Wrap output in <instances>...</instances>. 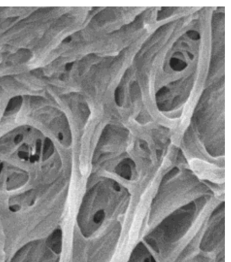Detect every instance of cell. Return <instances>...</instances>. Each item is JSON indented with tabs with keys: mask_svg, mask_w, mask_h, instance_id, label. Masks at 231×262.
Returning <instances> with one entry per match:
<instances>
[{
	"mask_svg": "<svg viewBox=\"0 0 231 262\" xmlns=\"http://www.w3.org/2000/svg\"><path fill=\"white\" fill-rule=\"evenodd\" d=\"M192 169L199 176L205 179H211L214 181L224 180V172L222 173L221 171L214 166L209 165L203 162L195 161L191 163Z\"/></svg>",
	"mask_w": 231,
	"mask_h": 262,
	"instance_id": "1",
	"label": "cell"
},
{
	"mask_svg": "<svg viewBox=\"0 0 231 262\" xmlns=\"http://www.w3.org/2000/svg\"><path fill=\"white\" fill-rule=\"evenodd\" d=\"M170 67L173 70H175V71H181V70H184L186 67L187 64H186L185 62L181 61L179 58H172L170 60Z\"/></svg>",
	"mask_w": 231,
	"mask_h": 262,
	"instance_id": "2",
	"label": "cell"
},
{
	"mask_svg": "<svg viewBox=\"0 0 231 262\" xmlns=\"http://www.w3.org/2000/svg\"><path fill=\"white\" fill-rule=\"evenodd\" d=\"M21 101L19 99V98H13L10 101V103L8 104V106L7 108H6V110L7 111H10V110H12V109H14V108L16 107V105L18 104V103Z\"/></svg>",
	"mask_w": 231,
	"mask_h": 262,
	"instance_id": "3",
	"label": "cell"
},
{
	"mask_svg": "<svg viewBox=\"0 0 231 262\" xmlns=\"http://www.w3.org/2000/svg\"><path fill=\"white\" fill-rule=\"evenodd\" d=\"M186 35L188 37H190V39L193 40H199L200 39V35L198 32H197L196 31H188L186 33Z\"/></svg>",
	"mask_w": 231,
	"mask_h": 262,
	"instance_id": "4",
	"label": "cell"
},
{
	"mask_svg": "<svg viewBox=\"0 0 231 262\" xmlns=\"http://www.w3.org/2000/svg\"><path fill=\"white\" fill-rule=\"evenodd\" d=\"M121 89L119 88H117L115 90V101H116V103L117 104V105L121 106Z\"/></svg>",
	"mask_w": 231,
	"mask_h": 262,
	"instance_id": "5",
	"label": "cell"
},
{
	"mask_svg": "<svg viewBox=\"0 0 231 262\" xmlns=\"http://www.w3.org/2000/svg\"><path fill=\"white\" fill-rule=\"evenodd\" d=\"M168 88H161V90H159V92L157 93V97H161V96H163V95H165L166 93H167L168 92Z\"/></svg>",
	"mask_w": 231,
	"mask_h": 262,
	"instance_id": "6",
	"label": "cell"
},
{
	"mask_svg": "<svg viewBox=\"0 0 231 262\" xmlns=\"http://www.w3.org/2000/svg\"><path fill=\"white\" fill-rule=\"evenodd\" d=\"M103 217H104V215H103V212L98 213V214L96 215V216H95L94 221H96V223H98L102 220V219H103Z\"/></svg>",
	"mask_w": 231,
	"mask_h": 262,
	"instance_id": "7",
	"label": "cell"
},
{
	"mask_svg": "<svg viewBox=\"0 0 231 262\" xmlns=\"http://www.w3.org/2000/svg\"><path fill=\"white\" fill-rule=\"evenodd\" d=\"M73 64V63H68V64H66V69L67 70H69L70 69H71Z\"/></svg>",
	"mask_w": 231,
	"mask_h": 262,
	"instance_id": "8",
	"label": "cell"
},
{
	"mask_svg": "<svg viewBox=\"0 0 231 262\" xmlns=\"http://www.w3.org/2000/svg\"><path fill=\"white\" fill-rule=\"evenodd\" d=\"M21 140H22L21 135H18V136L16 137V139H15V141H16V142H19Z\"/></svg>",
	"mask_w": 231,
	"mask_h": 262,
	"instance_id": "9",
	"label": "cell"
},
{
	"mask_svg": "<svg viewBox=\"0 0 231 262\" xmlns=\"http://www.w3.org/2000/svg\"><path fill=\"white\" fill-rule=\"evenodd\" d=\"M187 53H188V54L189 55V56H190V59H193V58H194V56H193V55L190 54V52H187Z\"/></svg>",
	"mask_w": 231,
	"mask_h": 262,
	"instance_id": "10",
	"label": "cell"
},
{
	"mask_svg": "<svg viewBox=\"0 0 231 262\" xmlns=\"http://www.w3.org/2000/svg\"><path fill=\"white\" fill-rule=\"evenodd\" d=\"M70 39H71V37H68V38L64 39V41H69Z\"/></svg>",
	"mask_w": 231,
	"mask_h": 262,
	"instance_id": "11",
	"label": "cell"
}]
</instances>
